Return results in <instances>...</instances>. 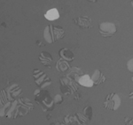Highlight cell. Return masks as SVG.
<instances>
[{"label": "cell", "mask_w": 133, "mask_h": 125, "mask_svg": "<svg viewBox=\"0 0 133 125\" xmlns=\"http://www.w3.org/2000/svg\"><path fill=\"white\" fill-rule=\"evenodd\" d=\"M34 95L36 102L41 105L42 109L44 112L52 111L54 109V101L51 98L48 91L38 89L34 91Z\"/></svg>", "instance_id": "cell-1"}, {"label": "cell", "mask_w": 133, "mask_h": 125, "mask_svg": "<svg viewBox=\"0 0 133 125\" xmlns=\"http://www.w3.org/2000/svg\"><path fill=\"white\" fill-rule=\"evenodd\" d=\"M64 29L59 26L48 25L45 27L44 31V37L48 44H52L55 41L64 37Z\"/></svg>", "instance_id": "cell-2"}, {"label": "cell", "mask_w": 133, "mask_h": 125, "mask_svg": "<svg viewBox=\"0 0 133 125\" xmlns=\"http://www.w3.org/2000/svg\"><path fill=\"white\" fill-rule=\"evenodd\" d=\"M61 83V90L66 95L68 94H73L76 92V90L79 89V83L76 81L73 80L72 78L68 76L61 77L59 79Z\"/></svg>", "instance_id": "cell-3"}, {"label": "cell", "mask_w": 133, "mask_h": 125, "mask_svg": "<svg viewBox=\"0 0 133 125\" xmlns=\"http://www.w3.org/2000/svg\"><path fill=\"white\" fill-rule=\"evenodd\" d=\"M17 109V114H18V117H22L25 116L27 114L31 112L34 109V106L32 102L29 98H20L18 100L14 101Z\"/></svg>", "instance_id": "cell-4"}, {"label": "cell", "mask_w": 133, "mask_h": 125, "mask_svg": "<svg viewBox=\"0 0 133 125\" xmlns=\"http://www.w3.org/2000/svg\"><path fill=\"white\" fill-rule=\"evenodd\" d=\"M121 98L116 93H109L104 101L103 107L110 111H115L121 106Z\"/></svg>", "instance_id": "cell-5"}, {"label": "cell", "mask_w": 133, "mask_h": 125, "mask_svg": "<svg viewBox=\"0 0 133 125\" xmlns=\"http://www.w3.org/2000/svg\"><path fill=\"white\" fill-rule=\"evenodd\" d=\"M33 76L35 79V83L39 86L41 89H44L47 86L51 84V80L50 77L47 75L45 73L39 69H34L33 70Z\"/></svg>", "instance_id": "cell-6"}, {"label": "cell", "mask_w": 133, "mask_h": 125, "mask_svg": "<svg viewBox=\"0 0 133 125\" xmlns=\"http://www.w3.org/2000/svg\"><path fill=\"white\" fill-rule=\"evenodd\" d=\"M87 119L83 115H68L64 118V124L66 125H87Z\"/></svg>", "instance_id": "cell-7"}, {"label": "cell", "mask_w": 133, "mask_h": 125, "mask_svg": "<svg viewBox=\"0 0 133 125\" xmlns=\"http://www.w3.org/2000/svg\"><path fill=\"white\" fill-rule=\"evenodd\" d=\"M117 31V28L113 22H102L99 24V33L104 37H110Z\"/></svg>", "instance_id": "cell-8"}, {"label": "cell", "mask_w": 133, "mask_h": 125, "mask_svg": "<svg viewBox=\"0 0 133 125\" xmlns=\"http://www.w3.org/2000/svg\"><path fill=\"white\" fill-rule=\"evenodd\" d=\"M5 92L7 95V98L9 102H14L16 100V98L21 94V88L18 84H14L8 86L7 88H5Z\"/></svg>", "instance_id": "cell-9"}, {"label": "cell", "mask_w": 133, "mask_h": 125, "mask_svg": "<svg viewBox=\"0 0 133 125\" xmlns=\"http://www.w3.org/2000/svg\"><path fill=\"white\" fill-rule=\"evenodd\" d=\"M75 22H76V25H78L81 29H91L92 27L91 24V20L90 17L88 16H81L78 17L76 20H74Z\"/></svg>", "instance_id": "cell-10"}, {"label": "cell", "mask_w": 133, "mask_h": 125, "mask_svg": "<svg viewBox=\"0 0 133 125\" xmlns=\"http://www.w3.org/2000/svg\"><path fill=\"white\" fill-rule=\"evenodd\" d=\"M59 54L61 56V60H66V61H68V62H71L75 60V54L68 48L61 49L59 51Z\"/></svg>", "instance_id": "cell-11"}, {"label": "cell", "mask_w": 133, "mask_h": 125, "mask_svg": "<svg viewBox=\"0 0 133 125\" xmlns=\"http://www.w3.org/2000/svg\"><path fill=\"white\" fill-rule=\"evenodd\" d=\"M91 80L93 82L94 85H98L106 81V76L100 70L96 69L91 76Z\"/></svg>", "instance_id": "cell-12"}, {"label": "cell", "mask_w": 133, "mask_h": 125, "mask_svg": "<svg viewBox=\"0 0 133 125\" xmlns=\"http://www.w3.org/2000/svg\"><path fill=\"white\" fill-rule=\"evenodd\" d=\"M39 60L44 66L51 68V63H52V57L47 51H42L41 54L39 55Z\"/></svg>", "instance_id": "cell-13"}, {"label": "cell", "mask_w": 133, "mask_h": 125, "mask_svg": "<svg viewBox=\"0 0 133 125\" xmlns=\"http://www.w3.org/2000/svg\"><path fill=\"white\" fill-rule=\"evenodd\" d=\"M83 70L80 68H72L69 69V73L66 75L68 77H70L73 80L76 81L78 83V80L80 79L81 76H83Z\"/></svg>", "instance_id": "cell-14"}, {"label": "cell", "mask_w": 133, "mask_h": 125, "mask_svg": "<svg viewBox=\"0 0 133 125\" xmlns=\"http://www.w3.org/2000/svg\"><path fill=\"white\" fill-rule=\"evenodd\" d=\"M78 83L80 85L88 88H91L94 85L93 82L91 80V77L89 75H83V76H81L80 79L78 80Z\"/></svg>", "instance_id": "cell-15"}, {"label": "cell", "mask_w": 133, "mask_h": 125, "mask_svg": "<svg viewBox=\"0 0 133 125\" xmlns=\"http://www.w3.org/2000/svg\"><path fill=\"white\" fill-rule=\"evenodd\" d=\"M44 17L48 21H55L57 19H59V14L56 8H51V9L47 11L46 14H44Z\"/></svg>", "instance_id": "cell-16"}, {"label": "cell", "mask_w": 133, "mask_h": 125, "mask_svg": "<svg viewBox=\"0 0 133 125\" xmlns=\"http://www.w3.org/2000/svg\"><path fill=\"white\" fill-rule=\"evenodd\" d=\"M56 68L59 72H66V71L70 69V67L68 65V62L63 60H59L56 63Z\"/></svg>", "instance_id": "cell-17"}, {"label": "cell", "mask_w": 133, "mask_h": 125, "mask_svg": "<svg viewBox=\"0 0 133 125\" xmlns=\"http://www.w3.org/2000/svg\"><path fill=\"white\" fill-rule=\"evenodd\" d=\"M83 116L88 120V121H91L92 118V107H86L83 111Z\"/></svg>", "instance_id": "cell-18"}, {"label": "cell", "mask_w": 133, "mask_h": 125, "mask_svg": "<svg viewBox=\"0 0 133 125\" xmlns=\"http://www.w3.org/2000/svg\"><path fill=\"white\" fill-rule=\"evenodd\" d=\"M53 101H54V104H61L63 102V98H62V96L61 94H56L53 98Z\"/></svg>", "instance_id": "cell-19"}, {"label": "cell", "mask_w": 133, "mask_h": 125, "mask_svg": "<svg viewBox=\"0 0 133 125\" xmlns=\"http://www.w3.org/2000/svg\"><path fill=\"white\" fill-rule=\"evenodd\" d=\"M127 68H128V70L130 71V72L133 73V58H132V59H130V60H128Z\"/></svg>", "instance_id": "cell-20"}, {"label": "cell", "mask_w": 133, "mask_h": 125, "mask_svg": "<svg viewBox=\"0 0 133 125\" xmlns=\"http://www.w3.org/2000/svg\"><path fill=\"white\" fill-rule=\"evenodd\" d=\"M124 124L125 125H133V118L132 117H125L124 118Z\"/></svg>", "instance_id": "cell-21"}, {"label": "cell", "mask_w": 133, "mask_h": 125, "mask_svg": "<svg viewBox=\"0 0 133 125\" xmlns=\"http://www.w3.org/2000/svg\"><path fill=\"white\" fill-rule=\"evenodd\" d=\"M50 125H65V124L62 123V122H53V123H51Z\"/></svg>", "instance_id": "cell-22"}, {"label": "cell", "mask_w": 133, "mask_h": 125, "mask_svg": "<svg viewBox=\"0 0 133 125\" xmlns=\"http://www.w3.org/2000/svg\"><path fill=\"white\" fill-rule=\"evenodd\" d=\"M129 98H130V100H133V90L130 93V95H129Z\"/></svg>", "instance_id": "cell-23"}, {"label": "cell", "mask_w": 133, "mask_h": 125, "mask_svg": "<svg viewBox=\"0 0 133 125\" xmlns=\"http://www.w3.org/2000/svg\"><path fill=\"white\" fill-rule=\"evenodd\" d=\"M130 3H131V5H132V7H133V1H131Z\"/></svg>", "instance_id": "cell-24"}, {"label": "cell", "mask_w": 133, "mask_h": 125, "mask_svg": "<svg viewBox=\"0 0 133 125\" xmlns=\"http://www.w3.org/2000/svg\"><path fill=\"white\" fill-rule=\"evenodd\" d=\"M131 80H132V82H133V76L131 77Z\"/></svg>", "instance_id": "cell-25"}]
</instances>
